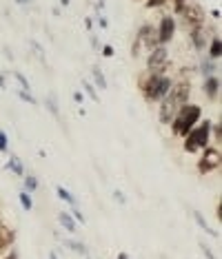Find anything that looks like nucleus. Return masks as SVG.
I'll list each match as a JSON object with an SVG mask.
<instances>
[{
	"label": "nucleus",
	"instance_id": "nucleus-1",
	"mask_svg": "<svg viewBox=\"0 0 222 259\" xmlns=\"http://www.w3.org/2000/svg\"><path fill=\"white\" fill-rule=\"evenodd\" d=\"M200 115H202V109L198 104H191V102L182 104L178 109V113H175V118L171 120V131H174V135L185 137V135L198 124Z\"/></svg>",
	"mask_w": 222,
	"mask_h": 259
},
{
	"label": "nucleus",
	"instance_id": "nucleus-2",
	"mask_svg": "<svg viewBox=\"0 0 222 259\" xmlns=\"http://www.w3.org/2000/svg\"><path fill=\"white\" fill-rule=\"evenodd\" d=\"M171 78H167L164 73H149L147 78H140V89H143V98L147 102H158L171 89Z\"/></svg>",
	"mask_w": 222,
	"mask_h": 259
},
{
	"label": "nucleus",
	"instance_id": "nucleus-3",
	"mask_svg": "<svg viewBox=\"0 0 222 259\" xmlns=\"http://www.w3.org/2000/svg\"><path fill=\"white\" fill-rule=\"evenodd\" d=\"M158 31H156L154 25H143L138 29V36L136 42H133V56H144V53H151L156 47H158Z\"/></svg>",
	"mask_w": 222,
	"mask_h": 259
},
{
	"label": "nucleus",
	"instance_id": "nucleus-4",
	"mask_svg": "<svg viewBox=\"0 0 222 259\" xmlns=\"http://www.w3.org/2000/svg\"><path fill=\"white\" fill-rule=\"evenodd\" d=\"M209 131H211V122H209V120H205L200 126H193V129L185 135L187 153H198L200 149H206V146H209Z\"/></svg>",
	"mask_w": 222,
	"mask_h": 259
},
{
	"label": "nucleus",
	"instance_id": "nucleus-5",
	"mask_svg": "<svg viewBox=\"0 0 222 259\" xmlns=\"http://www.w3.org/2000/svg\"><path fill=\"white\" fill-rule=\"evenodd\" d=\"M178 14L182 16V25H185L189 31L191 29H196V27L205 25V9H202L198 2H189V0H187Z\"/></svg>",
	"mask_w": 222,
	"mask_h": 259
},
{
	"label": "nucleus",
	"instance_id": "nucleus-6",
	"mask_svg": "<svg viewBox=\"0 0 222 259\" xmlns=\"http://www.w3.org/2000/svg\"><path fill=\"white\" fill-rule=\"evenodd\" d=\"M167 62H169V53H167L164 45H158L154 51L149 53V60H147L149 73H164V69H167Z\"/></svg>",
	"mask_w": 222,
	"mask_h": 259
},
{
	"label": "nucleus",
	"instance_id": "nucleus-7",
	"mask_svg": "<svg viewBox=\"0 0 222 259\" xmlns=\"http://www.w3.org/2000/svg\"><path fill=\"white\" fill-rule=\"evenodd\" d=\"M216 168H220V149H205V155L198 162V171L206 175Z\"/></svg>",
	"mask_w": 222,
	"mask_h": 259
},
{
	"label": "nucleus",
	"instance_id": "nucleus-8",
	"mask_svg": "<svg viewBox=\"0 0 222 259\" xmlns=\"http://www.w3.org/2000/svg\"><path fill=\"white\" fill-rule=\"evenodd\" d=\"M180 107H182V104H178V100H175L174 95L167 93L162 98V104H160V122H162V124H171V120L175 118Z\"/></svg>",
	"mask_w": 222,
	"mask_h": 259
},
{
	"label": "nucleus",
	"instance_id": "nucleus-9",
	"mask_svg": "<svg viewBox=\"0 0 222 259\" xmlns=\"http://www.w3.org/2000/svg\"><path fill=\"white\" fill-rule=\"evenodd\" d=\"M158 42L160 45H167V42L174 40L175 36V18L174 16H162L158 22Z\"/></svg>",
	"mask_w": 222,
	"mask_h": 259
},
{
	"label": "nucleus",
	"instance_id": "nucleus-10",
	"mask_svg": "<svg viewBox=\"0 0 222 259\" xmlns=\"http://www.w3.org/2000/svg\"><path fill=\"white\" fill-rule=\"evenodd\" d=\"M209 36H211V31L205 29V27H196V29H191V42H193V47H196L198 51H202V49L206 47Z\"/></svg>",
	"mask_w": 222,
	"mask_h": 259
},
{
	"label": "nucleus",
	"instance_id": "nucleus-11",
	"mask_svg": "<svg viewBox=\"0 0 222 259\" xmlns=\"http://www.w3.org/2000/svg\"><path fill=\"white\" fill-rule=\"evenodd\" d=\"M205 93H206V98L209 100H216L218 98V93H220V78H216V76H206V80H205Z\"/></svg>",
	"mask_w": 222,
	"mask_h": 259
},
{
	"label": "nucleus",
	"instance_id": "nucleus-12",
	"mask_svg": "<svg viewBox=\"0 0 222 259\" xmlns=\"http://www.w3.org/2000/svg\"><path fill=\"white\" fill-rule=\"evenodd\" d=\"M11 244H14V230L9 226H5V224H0V253L9 250Z\"/></svg>",
	"mask_w": 222,
	"mask_h": 259
},
{
	"label": "nucleus",
	"instance_id": "nucleus-13",
	"mask_svg": "<svg viewBox=\"0 0 222 259\" xmlns=\"http://www.w3.org/2000/svg\"><path fill=\"white\" fill-rule=\"evenodd\" d=\"M222 56V40L220 36H213L209 40V60H220Z\"/></svg>",
	"mask_w": 222,
	"mask_h": 259
},
{
	"label": "nucleus",
	"instance_id": "nucleus-14",
	"mask_svg": "<svg viewBox=\"0 0 222 259\" xmlns=\"http://www.w3.org/2000/svg\"><path fill=\"white\" fill-rule=\"evenodd\" d=\"M58 222L64 226V230H69V233H76V222H74V217H71L69 213H58Z\"/></svg>",
	"mask_w": 222,
	"mask_h": 259
},
{
	"label": "nucleus",
	"instance_id": "nucleus-15",
	"mask_svg": "<svg viewBox=\"0 0 222 259\" xmlns=\"http://www.w3.org/2000/svg\"><path fill=\"white\" fill-rule=\"evenodd\" d=\"M193 217H196L198 226H200L202 230H205V233H209V235H211V237H218V233H216V230H211V226H209V224H206V219L202 217L200 213H193Z\"/></svg>",
	"mask_w": 222,
	"mask_h": 259
},
{
	"label": "nucleus",
	"instance_id": "nucleus-16",
	"mask_svg": "<svg viewBox=\"0 0 222 259\" xmlns=\"http://www.w3.org/2000/svg\"><path fill=\"white\" fill-rule=\"evenodd\" d=\"M91 73H94L95 87H98V89H107V80H105V76H102L100 67H94V69H91Z\"/></svg>",
	"mask_w": 222,
	"mask_h": 259
},
{
	"label": "nucleus",
	"instance_id": "nucleus-17",
	"mask_svg": "<svg viewBox=\"0 0 222 259\" xmlns=\"http://www.w3.org/2000/svg\"><path fill=\"white\" fill-rule=\"evenodd\" d=\"M56 191H58V197H60V199H64V202H69V204H74V206H76V199H74V195H71V193H69L64 186H58V188H56Z\"/></svg>",
	"mask_w": 222,
	"mask_h": 259
},
{
	"label": "nucleus",
	"instance_id": "nucleus-18",
	"mask_svg": "<svg viewBox=\"0 0 222 259\" xmlns=\"http://www.w3.org/2000/svg\"><path fill=\"white\" fill-rule=\"evenodd\" d=\"M20 204H22V208H25V211H32V208H33V202H32V197H29V193H27V191L20 193Z\"/></svg>",
	"mask_w": 222,
	"mask_h": 259
},
{
	"label": "nucleus",
	"instance_id": "nucleus-19",
	"mask_svg": "<svg viewBox=\"0 0 222 259\" xmlns=\"http://www.w3.org/2000/svg\"><path fill=\"white\" fill-rule=\"evenodd\" d=\"M9 168L16 173V175H20V177H22V173H25V171H22V164H20V160H18V157H11V160H9Z\"/></svg>",
	"mask_w": 222,
	"mask_h": 259
},
{
	"label": "nucleus",
	"instance_id": "nucleus-20",
	"mask_svg": "<svg viewBox=\"0 0 222 259\" xmlns=\"http://www.w3.org/2000/svg\"><path fill=\"white\" fill-rule=\"evenodd\" d=\"M82 87H85L87 95H89V98H94V102H100V98H98V93H95V89L91 87V84L87 82V80H85V82H82Z\"/></svg>",
	"mask_w": 222,
	"mask_h": 259
},
{
	"label": "nucleus",
	"instance_id": "nucleus-21",
	"mask_svg": "<svg viewBox=\"0 0 222 259\" xmlns=\"http://www.w3.org/2000/svg\"><path fill=\"white\" fill-rule=\"evenodd\" d=\"M167 2H169V0H144L147 9H158V7H164Z\"/></svg>",
	"mask_w": 222,
	"mask_h": 259
},
{
	"label": "nucleus",
	"instance_id": "nucleus-22",
	"mask_svg": "<svg viewBox=\"0 0 222 259\" xmlns=\"http://www.w3.org/2000/svg\"><path fill=\"white\" fill-rule=\"evenodd\" d=\"M25 186H27V191H29V193L36 191V188H38L36 177H33V175H27V177H25Z\"/></svg>",
	"mask_w": 222,
	"mask_h": 259
},
{
	"label": "nucleus",
	"instance_id": "nucleus-23",
	"mask_svg": "<svg viewBox=\"0 0 222 259\" xmlns=\"http://www.w3.org/2000/svg\"><path fill=\"white\" fill-rule=\"evenodd\" d=\"M211 129H213V135H216L218 149H220V142H222V126H220V122H218V124H213V122H211Z\"/></svg>",
	"mask_w": 222,
	"mask_h": 259
},
{
	"label": "nucleus",
	"instance_id": "nucleus-24",
	"mask_svg": "<svg viewBox=\"0 0 222 259\" xmlns=\"http://www.w3.org/2000/svg\"><path fill=\"white\" fill-rule=\"evenodd\" d=\"M14 78H16L18 80V82H20V87H22V91H29V89H32V87H29V82H27V78H25V76H22V73H14Z\"/></svg>",
	"mask_w": 222,
	"mask_h": 259
},
{
	"label": "nucleus",
	"instance_id": "nucleus-25",
	"mask_svg": "<svg viewBox=\"0 0 222 259\" xmlns=\"http://www.w3.org/2000/svg\"><path fill=\"white\" fill-rule=\"evenodd\" d=\"M202 73H205V76H213V71H216V69H213V60H209V62H202Z\"/></svg>",
	"mask_w": 222,
	"mask_h": 259
},
{
	"label": "nucleus",
	"instance_id": "nucleus-26",
	"mask_svg": "<svg viewBox=\"0 0 222 259\" xmlns=\"http://www.w3.org/2000/svg\"><path fill=\"white\" fill-rule=\"evenodd\" d=\"M20 100H25V102H29V104H36V100H33V95L29 93V91H20Z\"/></svg>",
	"mask_w": 222,
	"mask_h": 259
},
{
	"label": "nucleus",
	"instance_id": "nucleus-27",
	"mask_svg": "<svg viewBox=\"0 0 222 259\" xmlns=\"http://www.w3.org/2000/svg\"><path fill=\"white\" fill-rule=\"evenodd\" d=\"M71 248H74L76 253H80V255H87V248H85V246H82V244H78V242H74V244H71Z\"/></svg>",
	"mask_w": 222,
	"mask_h": 259
},
{
	"label": "nucleus",
	"instance_id": "nucleus-28",
	"mask_svg": "<svg viewBox=\"0 0 222 259\" xmlns=\"http://www.w3.org/2000/svg\"><path fill=\"white\" fill-rule=\"evenodd\" d=\"M7 146H9L7 144V135L0 131V151H7Z\"/></svg>",
	"mask_w": 222,
	"mask_h": 259
},
{
	"label": "nucleus",
	"instance_id": "nucleus-29",
	"mask_svg": "<svg viewBox=\"0 0 222 259\" xmlns=\"http://www.w3.org/2000/svg\"><path fill=\"white\" fill-rule=\"evenodd\" d=\"M102 56L111 58V56H113V47H109V45H107V47H102Z\"/></svg>",
	"mask_w": 222,
	"mask_h": 259
},
{
	"label": "nucleus",
	"instance_id": "nucleus-30",
	"mask_svg": "<svg viewBox=\"0 0 222 259\" xmlns=\"http://www.w3.org/2000/svg\"><path fill=\"white\" fill-rule=\"evenodd\" d=\"M200 248H202V253H205V255H206V259H216V257H213V255H211V250L206 248L205 244H200Z\"/></svg>",
	"mask_w": 222,
	"mask_h": 259
},
{
	"label": "nucleus",
	"instance_id": "nucleus-31",
	"mask_svg": "<svg viewBox=\"0 0 222 259\" xmlns=\"http://www.w3.org/2000/svg\"><path fill=\"white\" fill-rule=\"evenodd\" d=\"M74 215H76V219H78L80 224H85V215H82V213H80L78 208H76V211H74Z\"/></svg>",
	"mask_w": 222,
	"mask_h": 259
},
{
	"label": "nucleus",
	"instance_id": "nucleus-32",
	"mask_svg": "<svg viewBox=\"0 0 222 259\" xmlns=\"http://www.w3.org/2000/svg\"><path fill=\"white\" fill-rule=\"evenodd\" d=\"M47 107H49V111H51L53 115H58V109L53 107V100H47Z\"/></svg>",
	"mask_w": 222,
	"mask_h": 259
},
{
	"label": "nucleus",
	"instance_id": "nucleus-33",
	"mask_svg": "<svg viewBox=\"0 0 222 259\" xmlns=\"http://www.w3.org/2000/svg\"><path fill=\"white\" fill-rule=\"evenodd\" d=\"M113 197H116V199H118V202H120V204H125V197H122V193H120V191H116V193H113Z\"/></svg>",
	"mask_w": 222,
	"mask_h": 259
},
{
	"label": "nucleus",
	"instance_id": "nucleus-34",
	"mask_svg": "<svg viewBox=\"0 0 222 259\" xmlns=\"http://www.w3.org/2000/svg\"><path fill=\"white\" fill-rule=\"evenodd\" d=\"M174 2H175V11H180V9H182V5L187 2V0H174Z\"/></svg>",
	"mask_w": 222,
	"mask_h": 259
},
{
	"label": "nucleus",
	"instance_id": "nucleus-35",
	"mask_svg": "<svg viewBox=\"0 0 222 259\" xmlns=\"http://www.w3.org/2000/svg\"><path fill=\"white\" fill-rule=\"evenodd\" d=\"M216 215H218V222L222 219V202H218V211H216Z\"/></svg>",
	"mask_w": 222,
	"mask_h": 259
},
{
	"label": "nucleus",
	"instance_id": "nucleus-36",
	"mask_svg": "<svg viewBox=\"0 0 222 259\" xmlns=\"http://www.w3.org/2000/svg\"><path fill=\"white\" fill-rule=\"evenodd\" d=\"M0 87L5 89V78H2V76H0Z\"/></svg>",
	"mask_w": 222,
	"mask_h": 259
},
{
	"label": "nucleus",
	"instance_id": "nucleus-37",
	"mask_svg": "<svg viewBox=\"0 0 222 259\" xmlns=\"http://www.w3.org/2000/svg\"><path fill=\"white\" fill-rule=\"evenodd\" d=\"M118 259H129V257H127L125 253H120V255H118Z\"/></svg>",
	"mask_w": 222,
	"mask_h": 259
},
{
	"label": "nucleus",
	"instance_id": "nucleus-38",
	"mask_svg": "<svg viewBox=\"0 0 222 259\" xmlns=\"http://www.w3.org/2000/svg\"><path fill=\"white\" fill-rule=\"evenodd\" d=\"M7 259H18V255H16V253H11V255H9V257H7Z\"/></svg>",
	"mask_w": 222,
	"mask_h": 259
},
{
	"label": "nucleus",
	"instance_id": "nucleus-39",
	"mask_svg": "<svg viewBox=\"0 0 222 259\" xmlns=\"http://www.w3.org/2000/svg\"><path fill=\"white\" fill-rule=\"evenodd\" d=\"M18 2H20V5H22V2H29V0H18Z\"/></svg>",
	"mask_w": 222,
	"mask_h": 259
}]
</instances>
